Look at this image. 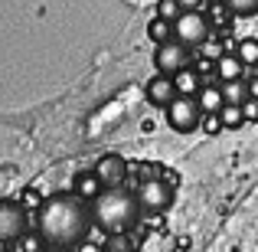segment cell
<instances>
[{
    "mask_svg": "<svg viewBox=\"0 0 258 252\" xmlns=\"http://www.w3.org/2000/svg\"><path fill=\"white\" fill-rule=\"evenodd\" d=\"M183 13V7H180V0H157V17H164V20H173Z\"/></svg>",
    "mask_w": 258,
    "mask_h": 252,
    "instance_id": "20",
    "label": "cell"
},
{
    "mask_svg": "<svg viewBox=\"0 0 258 252\" xmlns=\"http://www.w3.org/2000/svg\"><path fill=\"white\" fill-rule=\"evenodd\" d=\"M229 7L232 17H255L258 13V0H222Z\"/></svg>",
    "mask_w": 258,
    "mask_h": 252,
    "instance_id": "18",
    "label": "cell"
},
{
    "mask_svg": "<svg viewBox=\"0 0 258 252\" xmlns=\"http://www.w3.org/2000/svg\"><path fill=\"white\" fill-rule=\"evenodd\" d=\"M144 98L151 102L154 108H167L170 102L176 98V85H173V76H154L151 82L144 85Z\"/></svg>",
    "mask_w": 258,
    "mask_h": 252,
    "instance_id": "9",
    "label": "cell"
},
{
    "mask_svg": "<svg viewBox=\"0 0 258 252\" xmlns=\"http://www.w3.org/2000/svg\"><path fill=\"white\" fill-rule=\"evenodd\" d=\"M196 102H200L203 115L222 112V105H226V95H222V85H203V88H200V95H196Z\"/></svg>",
    "mask_w": 258,
    "mask_h": 252,
    "instance_id": "11",
    "label": "cell"
},
{
    "mask_svg": "<svg viewBox=\"0 0 258 252\" xmlns=\"http://www.w3.org/2000/svg\"><path fill=\"white\" fill-rule=\"evenodd\" d=\"M242 69H245V63H242L235 53H226V56L216 63V76H219V82H232V79H242Z\"/></svg>",
    "mask_w": 258,
    "mask_h": 252,
    "instance_id": "13",
    "label": "cell"
},
{
    "mask_svg": "<svg viewBox=\"0 0 258 252\" xmlns=\"http://www.w3.org/2000/svg\"><path fill=\"white\" fill-rule=\"evenodd\" d=\"M180 7H183V10H200L203 0H180Z\"/></svg>",
    "mask_w": 258,
    "mask_h": 252,
    "instance_id": "24",
    "label": "cell"
},
{
    "mask_svg": "<svg viewBox=\"0 0 258 252\" xmlns=\"http://www.w3.org/2000/svg\"><path fill=\"white\" fill-rule=\"evenodd\" d=\"M248 92H252V98H258V76L248 79Z\"/></svg>",
    "mask_w": 258,
    "mask_h": 252,
    "instance_id": "25",
    "label": "cell"
},
{
    "mask_svg": "<svg viewBox=\"0 0 258 252\" xmlns=\"http://www.w3.org/2000/svg\"><path fill=\"white\" fill-rule=\"evenodd\" d=\"M219 118H222V125H226V128H242V125H245V115H242V105H222Z\"/></svg>",
    "mask_w": 258,
    "mask_h": 252,
    "instance_id": "19",
    "label": "cell"
},
{
    "mask_svg": "<svg viewBox=\"0 0 258 252\" xmlns=\"http://www.w3.org/2000/svg\"><path fill=\"white\" fill-rule=\"evenodd\" d=\"M235 56H239L245 66H258V39H255V36L239 39V46H235Z\"/></svg>",
    "mask_w": 258,
    "mask_h": 252,
    "instance_id": "17",
    "label": "cell"
},
{
    "mask_svg": "<svg viewBox=\"0 0 258 252\" xmlns=\"http://www.w3.org/2000/svg\"><path fill=\"white\" fill-rule=\"evenodd\" d=\"M92 226V203L79 193H52L36 210V233L59 249H79L88 239Z\"/></svg>",
    "mask_w": 258,
    "mask_h": 252,
    "instance_id": "1",
    "label": "cell"
},
{
    "mask_svg": "<svg viewBox=\"0 0 258 252\" xmlns=\"http://www.w3.org/2000/svg\"><path fill=\"white\" fill-rule=\"evenodd\" d=\"M203 49H206V59H213V63H219V59L226 56V53H222V46L216 43V39H209V43L203 46Z\"/></svg>",
    "mask_w": 258,
    "mask_h": 252,
    "instance_id": "22",
    "label": "cell"
},
{
    "mask_svg": "<svg viewBox=\"0 0 258 252\" xmlns=\"http://www.w3.org/2000/svg\"><path fill=\"white\" fill-rule=\"evenodd\" d=\"M219 85H222V95H226V105H245L252 98L245 79H232V82H219Z\"/></svg>",
    "mask_w": 258,
    "mask_h": 252,
    "instance_id": "14",
    "label": "cell"
},
{
    "mask_svg": "<svg viewBox=\"0 0 258 252\" xmlns=\"http://www.w3.org/2000/svg\"><path fill=\"white\" fill-rule=\"evenodd\" d=\"M164 115H167V125L180 134H189L203 125V108H200V102L189 98V95H176L170 105L164 108Z\"/></svg>",
    "mask_w": 258,
    "mask_h": 252,
    "instance_id": "5",
    "label": "cell"
},
{
    "mask_svg": "<svg viewBox=\"0 0 258 252\" xmlns=\"http://www.w3.org/2000/svg\"><path fill=\"white\" fill-rule=\"evenodd\" d=\"M189 66V46H183L180 39H167V43H157L154 49V69L160 76H176Z\"/></svg>",
    "mask_w": 258,
    "mask_h": 252,
    "instance_id": "6",
    "label": "cell"
},
{
    "mask_svg": "<svg viewBox=\"0 0 258 252\" xmlns=\"http://www.w3.org/2000/svg\"><path fill=\"white\" fill-rule=\"evenodd\" d=\"M242 115H245V121H258V98H248L242 105Z\"/></svg>",
    "mask_w": 258,
    "mask_h": 252,
    "instance_id": "23",
    "label": "cell"
},
{
    "mask_svg": "<svg viewBox=\"0 0 258 252\" xmlns=\"http://www.w3.org/2000/svg\"><path fill=\"white\" fill-rule=\"evenodd\" d=\"M95 177L101 180L105 190H114V187H124V177H127V161L121 154H101L95 161Z\"/></svg>",
    "mask_w": 258,
    "mask_h": 252,
    "instance_id": "8",
    "label": "cell"
},
{
    "mask_svg": "<svg viewBox=\"0 0 258 252\" xmlns=\"http://www.w3.org/2000/svg\"><path fill=\"white\" fill-rule=\"evenodd\" d=\"M203 131H206L209 134V138H213V134H219L222 131V128H226V125H222V118H219V112H213V115H203Z\"/></svg>",
    "mask_w": 258,
    "mask_h": 252,
    "instance_id": "21",
    "label": "cell"
},
{
    "mask_svg": "<svg viewBox=\"0 0 258 252\" xmlns=\"http://www.w3.org/2000/svg\"><path fill=\"white\" fill-rule=\"evenodd\" d=\"M134 196H138L141 210L144 213H167V210L173 207V180L170 177H144V180L138 183V190H134Z\"/></svg>",
    "mask_w": 258,
    "mask_h": 252,
    "instance_id": "4",
    "label": "cell"
},
{
    "mask_svg": "<svg viewBox=\"0 0 258 252\" xmlns=\"http://www.w3.org/2000/svg\"><path fill=\"white\" fill-rule=\"evenodd\" d=\"M173 85H176V95H189V98H196L200 88L206 85V82L200 79V72H196L193 66H186L183 72H176V76H173Z\"/></svg>",
    "mask_w": 258,
    "mask_h": 252,
    "instance_id": "10",
    "label": "cell"
},
{
    "mask_svg": "<svg viewBox=\"0 0 258 252\" xmlns=\"http://www.w3.org/2000/svg\"><path fill=\"white\" fill-rule=\"evenodd\" d=\"M72 190H76V193L82 196V200H88V203H92L95 196H101V190H105V187H101V180L95 177V170H85V174H79V177H76Z\"/></svg>",
    "mask_w": 258,
    "mask_h": 252,
    "instance_id": "12",
    "label": "cell"
},
{
    "mask_svg": "<svg viewBox=\"0 0 258 252\" xmlns=\"http://www.w3.org/2000/svg\"><path fill=\"white\" fill-rule=\"evenodd\" d=\"M46 252H72V249H59V246H49Z\"/></svg>",
    "mask_w": 258,
    "mask_h": 252,
    "instance_id": "26",
    "label": "cell"
},
{
    "mask_svg": "<svg viewBox=\"0 0 258 252\" xmlns=\"http://www.w3.org/2000/svg\"><path fill=\"white\" fill-rule=\"evenodd\" d=\"M147 36L154 39V43H167V39H173V23L164 17H154L151 23H147Z\"/></svg>",
    "mask_w": 258,
    "mask_h": 252,
    "instance_id": "15",
    "label": "cell"
},
{
    "mask_svg": "<svg viewBox=\"0 0 258 252\" xmlns=\"http://www.w3.org/2000/svg\"><path fill=\"white\" fill-rule=\"evenodd\" d=\"M141 203L134 196V190H124V187H114V190H101V196L92 200V220L101 233L108 236H121L127 229L138 226L141 220Z\"/></svg>",
    "mask_w": 258,
    "mask_h": 252,
    "instance_id": "2",
    "label": "cell"
},
{
    "mask_svg": "<svg viewBox=\"0 0 258 252\" xmlns=\"http://www.w3.org/2000/svg\"><path fill=\"white\" fill-rule=\"evenodd\" d=\"M26 207L20 200H10L4 196L0 200V242H17L20 236L26 233Z\"/></svg>",
    "mask_w": 258,
    "mask_h": 252,
    "instance_id": "7",
    "label": "cell"
},
{
    "mask_svg": "<svg viewBox=\"0 0 258 252\" xmlns=\"http://www.w3.org/2000/svg\"><path fill=\"white\" fill-rule=\"evenodd\" d=\"M209 4H222V0H209Z\"/></svg>",
    "mask_w": 258,
    "mask_h": 252,
    "instance_id": "27",
    "label": "cell"
},
{
    "mask_svg": "<svg viewBox=\"0 0 258 252\" xmlns=\"http://www.w3.org/2000/svg\"><path fill=\"white\" fill-rule=\"evenodd\" d=\"M173 39H180L189 49H200V46H206L213 39V20L203 10H183L173 20Z\"/></svg>",
    "mask_w": 258,
    "mask_h": 252,
    "instance_id": "3",
    "label": "cell"
},
{
    "mask_svg": "<svg viewBox=\"0 0 258 252\" xmlns=\"http://www.w3.org/2000/svg\"><path fill=\"white\" fill-rule=\"evenodd\" d=\"M13 249H17V252H46V249H49V242H46L39 233H30V229H26V233L13 242Z\"/></svg>",
    "mask_w": 258,
    "mask_h": 252,
    "instance_id": "16",
    "label": "cell"
}]
</instances>
